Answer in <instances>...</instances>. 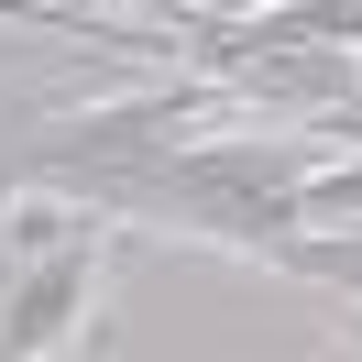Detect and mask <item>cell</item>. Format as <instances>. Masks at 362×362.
Segmentation results:
<instances>
[{
  "instance_id": "cell-1",
  "label": "cell",
  "mask_w": 362,
  "mask_h": 362,
  "mask_svg": "<svg viewBox=\"0 0 362 362\" xmlns=\"http://www.w3.org/2000/svg\"><path fill=\"white\" fill-rule=\"evenodd\" d=\"M329 143L296 132V121H264L252 110V132H187L165 143V154L121 165V176L77 187V198H99L110 220H143V230H176V242H220V252H252V264H274V242L286 230H308V176Z\"/></svg>"
},
{
  "instance_id": "cell-2",
  "label": "cell",
  "mask_w": 362,
  "mask_h": 362,
  "mask_svg": "<svg viewBox=\"0 0 362 362\" xmlns=\"http://www.w3.org/2000/svg\"><path fill=\"white\" fill-rule=\"evenodd\" d=\"M99 264H110V209L77 187L11 176L0 187V362H45L88 329Z\"/></svg>"
},
{
  "instance_id": "cell-3",
  "label": "cell",
  "mask_w": 362,
  "mask_h": 362,
  "mask_svg": "<svg viewBox=\"0 0 362 362\" xmlns=\"http://www.w3.org/2000/svg\"><path fill=\"white\" fill-rule=\"evenodd\" d=\"M23 132H33V110H23V99H0V187H11V165H23Z\"/></svg>"
},
{
  "instance_id": "cell-4",
  "label": "cell",
  "mask_w": 362,
  "mask_h": 362,
  "mask_svg": "<svg viewBox=\"0 0 362 362\" xmlns=\"http://www.w3.org/2000/svg\"><path fill=\"white\" fill-rule=\"evenodd\" d=\"M340 340H351V351H362V296H351V318H340Z\"/></svg>"
},
{
  "instance_id": "cell-5",
  "label": "cell",
  "mask_w": 362,
  "mask_h": 362,
  "mask_svg": "<svg viewBox=\"0 0 362 362\" xmlns=\"http://www.w3.org/2000/svg\"><path fill=\"white\" fill-rule=\"evenodd\" d=\"M209 11H252V0H209Z\"/></svg>"
}]
</instances>
